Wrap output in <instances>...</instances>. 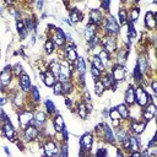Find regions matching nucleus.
Returning <instances> with one entry per match:
<instances>
[{
	"label": "nucleus",
	"instance_id": "f257e3e1",
	"mask_svg": "<svg viewBox=\"0 0 157 157\" xmlns=\"http://www.w3.org/2000/svg\"><path fill=\"white\" fill-rule=\"evenodd\" d=\"M104 27H105V31L109 33V34H115L119 32V25L118 22L114 20L113 16H108L105 20H104Z\"/></svg>",
	"mask_w": 157,
	"mask_h": 157
},
{
	"label": "nucleus",
	"instance_id": "f03ea898",
	"mask_svg": "<svg viewBox=\"0 0 157 157\" xmlns=\"http://www.w3.org/2000/svg\"><path fill=\"white\" fill-rule=\"evenodd\" d=\"M148 101H150L148 93H146L142 88L139 87V88L135 91V102H137V104H139L140 107H145Z\"/></svg>",
	"mask_w": 157,
	"mask_h": 157
},
{
	"label": "nucleus",
	"instance_id": "7ed1b4c3",
	"mask_svg": "<svg viewBox=\"0 0 157 157\" xmlns=\"http://www.w3.org/2000/svg\"><path fill=\"white\" fill-rule=\"evenodd\" d=\"M103 44H104V52L107 54H110V53H114L115 49H117V42L114 39L113 36H108L104 38L103 40Z\"/></svg>",
	"mask_w": 157,
	"mask_h": 157
},
{
	"label": "nucleus",
	"instance_id": "20e7f679",
	"mask_svg": "<svg viewBox=\"0 0 157 157\" xmlns=\"http://www.w3.org/2000/svg\"><path fill=\"white\" fill-rule=\"evenodd\" d=\"M70 67L67 66V63H63L60 65V74H59V78L61 82H69V78H70Z\"/></svg>",
	"mask_w": 157,
	"mask_h": 157
},
{
	"label": "nucleus",
	"instance_id": "39448f33",
	"mask_svg": "<svg viewBox=\"0 0 157 157\" xmlns=\"http://www.w3.org/2000/svg\"><path fill=\"white\" fill-rule=\"evenodd\" d=\"M11 81V66H6L0 74V82L2 86H7Z\"/></svg>",
	"mask_w": 157,
	"mask_h": 157
},
{
	"label": "nucleus",
	"instance_id": "423d86ee",
	"mask_svg": "<svg viewBox=\"0 0 157 157\" xmlns=\"http://www.w3.org/2000/svg\"><path fill=\"white\" fill-rule=\"evenodd\" d=\"M125 78V69L123 67V65H118L114 67L113 70V80L114 81H123Z\"/></svg>",
	"mask_w": 157,
	"mask_h": 157
},
{
	"label": "nucleus",
	"instance_id": "0eeeda50",
	"mask_svg": "<svg viewBox=\"0 0 157 157\" xmlns=\"http://www.w3.org/2000/svg\"><path fill=\"white\" fill-rule=\"evenodd\" d=\"M32 119H33V114H32L31 112H22V113L18 115V121H20V124H21L22 126H26V125L31 124Z\"/></svg>",
	"mask_w": 157,
	"mask_h": 157
},
{
	"label": "nucleus",
	"instance_id": "6e6552de",
	"mask_svg": "<svg viewBox=\"0 0 157 157\" xmlns=\"http://www.w3.org/2000/svg\"><path fill=\"white\" fill-rule=\"evenodd\" d=\"M44 152H45V156L47 157H54L58 153V148H56V146H55L54 142L49 141V142H47L44 145Z\"/></svg>",
	"mask_w": 157,
	"mask_h": 157
},
{
	"label": "nucleus",
	"instance_id": "1a4fd4ad",
	"mask_svg": "<svg viewBox=\"0 0 157 157\" xmlns=\"http://www.w3.org/2000/svg\"><path fill=\"white\" fill-rule=\"evenodd\" d=\"M65 58H66V61H69V63L76 61L77 53H76V49H75L74 45H70V47L66 48V50H65Z\"/></svg>",
	"mask_w": 157,
	"mask_h": 157
},
{
	"label": "nucleus",
	"instance_id": "9d476101",
	"mask_svg": "<svg viewBox=\"0 0 157 157\" xmlns=\"http://www.w3.org/2000/svg\"><path fill=\"white\" fill-rule=\"evenodd\" d=\"M80 144H81V150H90L91 146H92V136H91V134L86 132L81 137Z\"/></svg>",
	"mask_w": 157,
	"mask_h": 157
},
{
	"label": "nucleus",
	"instance_id": "9b49d317",
	"mask_svg": "<svg viewBox=\"0 0 157 157\" xmlns=\"http://www.w3.org/2000/svg\"><path fill=\"white\" fill-rule=\"evenodd\" d=\"M145 25L150 29H153L156 27V17H155V13L152 11H148L146 13V16H145Z\"/></svg>",
	"mask_w": 157,
	"mask_h": 157
},
{
	"label": "nucleus",
	"instance_id": "f8f14e48",
	"mask_svg": "<svg viewBox=\"0 0 157 157\" xmlns=\"http://www.w3.org/2000/svg\"><path fill=\"white\" fill-rule=\"evenodd\" d=\"M52 42L55 43V44H58L59 47H61V45L65 43V34H64V32H63L60 28H58V29L55 31V34H54Z\"/></svg>",
	"mask_w": 157,
	"mask_h": 157
},
{
	"label": "nucleus",
	"instance_id": "ddd939ff",
	"mask_svg": "<svg viewBox=\"0 0 157 157\" xmlns=\"http://www.w3.org/2000/svg\"><path fill=\"white\" fill-rule=\"evenodd\" d=\"M94 34H96V26L92 25V23L87 25L86 26V29H85V38H86V40L88 43L94 38Z\"/></svg>",
	"mask_w": 157,
	"mask_h": 157
},
{
	"label": "nucleus",
	"instance_id": "4468645a",
	"mask_svg": "<svg viewBox=\"0 0 157 157\" xmlns=\"http://www.w3.org/2000/svg\"><path fill=\"white\" fill-rule=\"evenodd\" d=\"M20 86H21V88L25 92H27V91L31 90V80H29V77L25 72L20 76Z\"/></svg>",
	"mask_w": 157,
	"mask_h": 157
},
{
	"label": "nucleus",
	"instance_id": "2eb2a0df",
	"mask_svg": "<svg viewBox=\"0 0 157 157\" xmlns=\"http://www.w3.org/2000/svg\"><path fill=\"white\" fill-rule=\"evenodd\" d=\"M6 120V123H5V125H4V128H2V131H4V135L9 139V140H12L13 139V136H15V130H13V128H12V125L9 123V120H7V118L5 119Z\"/></svg>",
	"mask_w": 157,
	"mask_h": 157
},
{
	"label": "nucleus",
	"instance_id": "dca6fc26",
	"mask_svg": "<svg viewBox=\"0 0 157 157\" xmlns=\"http://www.w3.org/2000/svg\"><path fill=\"white\" fill-rule=\"evenodd\" d=\"M38 136V130L34 126H28L25 130V137L27 141H32Z\"/></svg>",
	"mask_w": 157,
	"mask_h": 157
},
{
	"label": "nucleus",
	"instance_id": "f3484780",
	"mask_svg": "<svg viewBox=\"0 0 157 157\" xmlns=\"http://www.w3.org/2000/svg\"><path fill=\"white\" fill-rule=\"evenodd\" d=\"M90 20H91V23L94 25V26L97 23H99L102 21V15H101L99 10H92L90 12Z\"/></svg>",
	"mask_w": 157,
	"mask_h": 157
},
{
	"label": "nucleus",
	"instance_id": "a211bd4d",
	"mask_svg": "<svg viewBox=\"0 0 157 157\" xmlns=\"http://www.w3.org/2000/svg\"><path fill=\"white\" fill-rule=\"evenodd\" d=\"M125 102L128 104H132L135 102V90L130 86L125 92Z\"/></svg>",
	"mask_w": 157,
	"mask_h": 157
},
{
	"label": "nucleus",
	"instance_id": "6ab92c4d",
	"mask_svg": "<svg viewBox=\"0 0 157 157\" xmlns=\"http://www.w3.org/2000/svg\"><path fill=\"white\" fill-rule=\"evenodd\" d=\"M76 70H77V72L81 75V78L83 77V74H85V71H86V65H85V60L82 59V58H78V59H76Z\"/></svg>",
	"mask_w": 157,
	"mask_h": 157
},
{
	"label": "nucleus",
	"instance_id": "aec40b11",
	"mask_svg": "<svg viewBox=\"0 0 157 157\" xmlns=\"http://www.w3.org/2000/svg\"><path fill=\"white\" fill-rule=\"evenodd\" d=\"M42 78H43V81H44V83L47 86H54L55 85V77L53 76V74L50 71H48L44 75H42Z\"/></svg>",
	"mask_w": 157,
	"mask_h": 157
},
{
	"label": "nucleus",
	"instance_id": "412c9836",
	"mask_svg": "<svg viewBox=\"0 0 157 157\" xmlns=\"http://www.w3.org/2000/svg\"><path fill=\"white\" fill-rule=\"evenodd\" d=\"M139 147H140V140L139 137H135V136H130V142H129V148L134 152L139 151Z\"/></svg>",
	"mask_w": 157,
	"mask_h": 157
},
{
	"label": "nucleus",
	"instance_id": "4be33fe9",
	"mask_svg": "<svg viewBox=\"0 0 157 157\" xmlns=\"http://www.w3.org/2000/svg\"><path fill=\"white\" fill-rule=\"evenodd\" d=\"M54 128L56 131H63L65 129V125H64V120L61 118V115H56L55 119H54Z\"/></svg>",
	"mask_w": 157,
	"mask_h": 157
},
{
	"label": "nucleus",
	"instance_id": "5701e85b",
	"mask_svg": "<svg viewBox=\"0 0 157 157\" xmlns=\"http://www.w3.org/2000/svg\"><path fill=\"white\" fill-rule=\"evenodd\" d=\"M103 130H104V136H105V140L110 144H114V135L112 132V129L108 126V125H103Z\"/></svg>",
	"mask_w": 157,
	"mask_h": 157
},
{
	"label": "nucleus",
	"instance_id": "b1692460",
	"mask_svg": "<svg viewBox=\"0 0 157 157\" xmlns=\"http://www.w3.org/2000/svg\"><path fill=\"white\" fill-rule=\"evenodd\" d=\"M137 67L140 70V72H145L147 71V67H148V64H147V59L145 56H140L139 61H137Z\"/></svg>",
	"mask_w": 157,
	"mask_h": 157
},
{
	"label": "nucleus",
	"instance_id": "393cba45",
	"mask_svg": "<svg viewBox=\"0 0 157 157\" xmlns=\"http://www.w3.org/2000/svg\"><path fill=\"white\" fill-rule=\"evenodd\" d=\"M145 126H146L145 123H132L131 124V130L135 134H141L145 130Z\"/></svg>",
	"mask_w": 157,
	"mask_h": 157
},
{
	"label": "nucleus",
	"instance_id": "a878e982",
	"mask_svg": "<svg viewBox=\"0 0 157 157\" xmlns=\"http://www.w3.org/2000/svg\"><path fill=\"white\" fill-rule=\"evenodd\" d=\"M50 72L53 74L54 77H59V74H60V64L56 63V61L50 63Z\"/></svg>",
	"mask_w": 157,
	"mask_h": 157
},
{
	"label": "nucleus",
	"instance_id": "bb28decb",
	"mask_svg": "<svg viewBox=\"0 0 157 157\" xmlns=\"http://www.w3.org/2000/svg\"><path fill=\"white\" fill-rule=\"evenodd\" d=\"M113 81H114V80H113V77H112L110 75H105L101 82L103 83V86H104V87H113V90H114L115 85H114V82H113Z\"/></svg>",
	"mask_w": 157,
	"mask_h": 157
},
{
	"label": "nucleus",
	"instance_id": "cd10ccee",
	"mask_svg": "<svg viewBox=\"0 0 157 157\" xmlns=\"http://www.w3.org/2000/svg\"><path fill=\"white\" fill-rule=\"evenodd\" d=\"M117 110H118L120 118H123V119H128V117H129V112H128V108H126L125 104H120V105L117 108Z\"/></svg>",
	"mask_w": 157,
	"mask_h": 157
},
{
	"label": "nucleus",
	"instance_id": "c85d7f7f",
	"mask_svg": "<svg viewBox=\"0 0 157 157\" xmlns=\"http://www.w3.org/2000/svg\"><path fill=\"white\" fill-rule=\"evenodd\" d=\"M81 13L78 12V10H76V9H74L72 11H71V13H70V20H71V23H76V22H78V21H81Z\"/></svg>",
	"mask_w": 157,
	"mask_h": 157
},
{
	"label": "nucleus",
	"instance_id": "c756f323",
	"mask_svg": "<svg viewBox=\"0 0 157 157\" xmlns=\"http://www.w3.org/2000/svg\"><path fill=\"white\" fill-rule=\"evenodd\" d=\"M118 18H119V22L120 25H125L126 23V20H128V12L125 9H120L119 12H118Z\"/></svg>",
	"mask_w": 157,
	"mask_h": 157
},
{
	"label": "nucleus",
	"instance_id": "7c9ffc66",
	"mask_svg": "<svg viewBox=\"0 0 157 157\" xmlns=\"http://www.w3.org/2000/svg\"><path fill=\"white\" fill-rule=\"evenodd\" d=\"M92 66H94L98 71H103V70H104V66H103L101 59L98 58V55H94V58H93V60H92Z\"/></svg>",
	"mask_w": 157,
	"mask_h": 157
},
{
	"label": "nucleus",
	"instance_id": "2f4dec72",
	"mask_svg": "<svg viewBox=\"0 0 157 157\" xmlns=\"http://www.w3.org/2000/svg\"><path fill=\"white\" fill-rule=\"evenodd\" d=\"M77 113H78V115L82 119H86V117H87V108H86V104L85 103H80L77 105Z\"/></svg>",
	"mask_w": 157,
	"mask_h": 157
},
{
	"label": "nucleus",
	"instance_id": "473e14b6",
	"mask_svg": "<svg viewBox=\"0 0 157 157\" xmlns=\"http://www.w3.org/2000/svg\"><path fill=\"white\" fill-rule=\"evenodd\" d=\"M98 58L101 59V61H102L103 66L105 67V66L108 65V61H109V54H107L104 50H102V52L98 54Z\"/></svg>",
	"mask_w": 157,
	"mask_h": 157
},
{
	"label": "nucleus",
	"instance_id": "72a5a7b5",
	"mask_svg": "<svg viewBox=\"0 0 157 157\" xmlns=\"http://www.w3.org/2000/svg\"><path fill=\"white\" fill-rule=\"evenodd\" d=\"M17 29H18V33L21 34V38H25L26 34H27V31H26V28H25L23 22H21L20 20L17 21Z\"/></svg>",
	"mask_w": 157,
	"mask_h": 157
},
{
	"label": "nucleus",
	"instance_id": "f704fd0d",
	"mask_svg": "<svg viewBox=\"0 0 157 157\" xmlns=\"http://www.w3.org/2000/svg\"><path fill=\"white\" fill-rule=\"evenodd\" d=\"M103 91H104L103 83H102L101 81H96V83H94V92H96V94L101 96V94L103 93Z\"/></svg>",
	"mask_w": 157,
	"mask_h": 157
},
{
	"label": "nucleus",
	"instance_id": "c9c22d12",
	"mask_svg": "<svg viewBox=\"0 0 157 157\" xmlns=\"http://www.w3.org/2000/svg\"><path fill=\"white\" fill-rule=\"evenodd\" d=\"M139 15H140L139 9H132L131 12H130V23H134L139 18Z\"/></svg>",
	"mask_w": 157,
	"mask_h": 157
},
{
	"label": "nucleus",
	"instance_id": "e433bc0d",
	"mask_svg": "<svg viewBox=\"0 0 157 157\" xmlns=\"http://www.w3.org/2000/svg\"><path fill=\"white\" fill-rule=\"evenodd\" d=\"M33 119L43 124V123L45 121V119H47V117H45V114H44V113H42V112H37V113H36V114L33 115Z\"/></svg>",
	"mask_w": 157,
	"mask_h": 157
},
{
	"label": "nucleus",
	"instance_id": "4c0bfd02",
	"mask_svg": "<svg viewBox=\"0 0 157 157\" xmlns=\"http://www.w3.org/2000/svg\"><path fill=\"white\" fill-rule=\"evenodd\" d=\"M115 131H117V139L121 142V140L126 136V132H125V130H123L121 128H119V126H117V129H115Z\"/></svg>",
	"mask_w": 157,
	"mask_h": 157
},
{
	"label": "nucleus",
	"instance_id": "58836bf2",
	"mask_svg": "<svg viewBox=\"0 0 157 157\" xmlns=\"http://www.w3.org/2000/svg\"><path fill=\"white\" fill-rule=\"evenodd\" d=\"M53 48H54V43H53L52 40H47L45 44H44V49H45V52H47L48 54H50V53L53 52Z\"/></svg>",
	"mask_w": 157,
	"mask_h": 157
},
{
	"label": "nucleus",
	"instance_id": "ea45409f",
	"mask_svg": "<svg viewBox=\"0 0 157 157\" xmlns=\"http://www.w3.org/2000/svg\"><path fill=\"white\" fill-rule=\"evenodd\" d=\"M109 117L112 118V120H119V119H120V115H119V113H118V110H117L115 108H113V109L109 112Z\"/></svg>",
	"mask_w": 157,
	"mask_h": 157
},
{
	"label": "nucleus",
	"instance_id": "a19ab883",
	"mask_svg": "<svg viewBox=\"0 0 157 157\" xmlns=\"http://www.w3.org/2000/svg\"><path fill=\"white\" fill-rule=\"evenodd\" d=\"M126 34L131 38V39H134L135 38V36H136V33H135V28H134V26H132V23H129V29H128V32H126Z\"/></svg>",
	"mask_w": 157,
	"mask_h": 157
},
{
	"label": "nucleus",
	"instance_id": "79ce46f5",
	"mask_svg": "<svg viewBox=\"0 0 157 157\" xmlns=\"http://www.w3.org/2000/svg\"><path fill=\"white\" fill-rule=\"evenodd\" d=\"M54 93L55 94L63 93V85H61V82H55V85H54Z\"/></svg>",
	"mask_w": 157,
	"mask_h": 157
},
{
	"label": "nucleus",
	"instance_id": "37998d69",
	"mask_svg": "<svg viewBox=\"0 0 157 157\" xmlns=\"http://www.w3.org/2000/svg\"><path fill=\"white\" fill-rule=\"evenodd\" d=\"M32 96H33V99L36 102H39L40 101V96H39V92H38L37 87H32Z\"/></svg>",
	"mask_w": 157,
	"mask_h": 157
},
{
	"label": "nucleus",
	"instance_id": "c03bdc74",
	"mask_svg": "<svg viewBox=\"0 0 157 157\" xmlns=\"http://www.w3.org/2000/svg\"><path fill=\"white\" fill-rule=\"evenodd\" d=\"M61 85H63V93H69V92H71L72 86H71L69 82H63Z\"/></svg>",
	"mask_w": 157,
	"mask_h": 157
},
{
	"label": "nucleus",
	"instance_id": "a18cd8bd",
	"mask_svg": "<svg viewBox=\"0 0 157 157\" xmlns=\"http://www.w3.org/2000/svg\"><path fill=\"white\" fill-rule=\"evenodd\" d=\"M96 157H107V150L105 148H98L96 152Z\"/></svg>",
	"mask_w": 157,
	"mask_h": 157
},
{
	"label": "nucleus",
	"instance_id": "49530a36",
	"mask_svg": "<svg viewBox=\"0 0 157 157\" xmlns=\"http://www.w3.org/2000/svg\"><path fill=\"white\" fill-rule=\"evenodd\" d=\"M25 23H26V31H32L34 28V25H33V22H32L31 18H27Z\"/></svg>",
	"mask_w": 157,
	"mask_h": 157
},
{
	"label": "nucleus",
	"instance_id": "de8ad7c7",
	"mask_svg": "<svg viewBox=\"0 0 157 157\" xmlns=\"http://www.w3.org/2000/svg\"><path fill=\"white\" fill-rule=\"evenodd\" d=\"M45 105H47V109H48V112L49 113H53V112H55V108H54V104H53V102L52 101H47L45 102Z\"/></svg>",
	"mask_w": 157,
	"mask_h": 157
},
{
	"label": "nucleus",
	"instance_id": "09e8293b",
	"mask_svg": "<svg viewBox=\"0 0 157 157\" xmlns=\"http://www.w3.org/2000/svg\"><path fill=\"white\" fill-rule=\"evenodd\" d=\"M134 77H135L136 81H140V80H141V72H140L137 65H136V67H135V70H134Z\"/></svg>",
	"mask_w": 157,
	"mask_h": 157
},
{
	"label": "nucleus",
	"instance_id": "8fccbe9b",
	"mask_svg": "<svg viewBox=\"0 0 157 157\" xmlns=\"http://www.w3.org/2000/svg\"><path fill=\"white\" fill-rule=\"evenodd\" d=\"M146 112H148V113H151V114H153V115H155V113H156V105L151 103L150 105H147V108H146Z\"/></svg>",
	"mask_w": 157,
	"mask_h": 157
},
{
	"label": "nucleus",
	"instance_id": "3c124183",
	"mask_svg": "<svg viewBox=\"0 0 157 157\" xmlns=\"http://www.w3.org/2000/svg\"><path fill=\"white\" fill-rule=\"evenodd\" d=\"M91 71H92V75H93V77H94V78H99V76H101V71H98L94 66H92Z\"/></svg>",
	"mask_w": 157,
	"mask_h": 157
},
{
	"label": "nucleus",
	"instance_id": "603ef678",
	"mask_svg": "<svg viewBox=\"0 0 157 157\" xmlns=\"http://www.w3.org/2000/svg\"><path fill=\"white\" fill-rule=\"evenodd\" d=\"M153 117H155L153 114H151V113H148V112H146V110H145V113H144V118H145L147 121H148V120H151Z\"/></svg>",
	"mask_w": 157,
	"mask_h": 157
},
{
	"label": "nucleus",
	"instance_id": "864d4df0",
	"mask_svg": "<svg viewBox=\"0 0 157 157\" xmlns=\"http://www.w3.org/2000/svg\"><path fill=\"white\" fill-rule=\"evenodd\" d=\"M151 88H152V91L156 93L157 92V82L156 81H152V83H151Z\"/></svg>",
	"mask_w": 157,
	"mask_h": 157
},
{
	"label": "nucleus",
	"instance_id": "5fc2aeb1",
	"mask_svg": "<svg viewBox=\"0 0 157 157\" xmlns=\"http://www.w3.org/2000/svg\"><path fill=\"white\" fill-rule=\"evenodd\" d=\"M109 5H110V2H109L108 0H107V1H103V2H102V7H103V9H105V10H108Z\"/></svg>",
	"mask_w": 157,
	"mask_h": 157
},
{
	"label": "nucleus",
	"instance_id": "6e6d98bb",
	"mask_svg": "<svg viewBox=\"0 0 157 157\" xmlns=\"http://www.w3.org/2000/svg\"><path fill=\"white\" fill-rule=\"evenodd\" d=\"M21 65L20 64H17L16 66H15V72H16V75H20V72H21Z\"/></svg>",
	"mask_w": 157,
	"mask_h": 157
},
{
	"label": "nucleus",
	"instance_id": "4d7b16f0",
	"mask_svg": "<svg viewBox=\"0 0 157 157\" xmlns=\"http://www.w3.org/2000/svg\"><path fill=\"white\" fill-rule=\"evenodd\" d=\"M2 119H6V115L4 114V112H2V109L0 108V124L2 123Z\"/></svg>",
	"mask_w": 157,
	"mask_h": 157
},
{
	"label": "nucleus",
	"instance_id": "13d9d810",
	"mask_svg": "<svg viewBox=\"0 0 157 157\" xmlns=\"http://www.w3.org/2000/svg\"><path fill=\"white\" fill-rule=\"evenodd\" d=\"M131 157H141V153H140L139 151H136V152H132V153H131Z\"/></svg>",
	"mask_w": 157,
	"mask_h": 157
},
{
	"label": "nucleus",
	"instance_id": "bf43d9fd",
	"mask_svg": "<svg viewBox=\"0 0 157 157\" xmlns=\"http://www.w3.org/2000/svg\"><path fill=\"white\" fill-rule=\"evenodd\" d=\"M155 142H156V140H155V139H152V140L148 142V147H153V146H155Z\"/></svg>",
	"mask_w": 157,
	"mask_h": 157
},
{
	"label": "nucleus",
	"instance_id": "052dcab7",
	"mask_svg": "<svg viewBox=\"0 0 157 157\" xmlns=\"http://www.w3.org/2000/svg\"><path fill=\"white\" fill-rule=\"evenodd\" d=\"M117 157H124V155H123V152H121L120 150L117 151Z\"/></svg>",
	"mask_w": 157,
	"mask_h": 157
},
{
	"label": "nucleus",
	"instance_id": "680f3d73",
	"mask_svg": "<svg viewBox=\"0 0 157 157\" xmlns=\"http://www.w3.org/2000/svg\"><path fill=\"white\" fill-rule=\"evenodd\" d=\"M6 103V99L5 98H0V105H4Z\"/></svg>",
	"mask_w": 157,
	"mask_h": 157
},
{
	"label": "nucleus",
	"instance_id": "e2e57ef3",
	"mask_svg": "<svg viewBox=\"0 0 157 157\" xmlns=\"http://www.w3.org/2000/svg\"><path fill=\"white\" fill-rule=\"evenodd\" d=\"M63 132H64V139H65V140H67V131L64 129V130H63Z\"/></svg>",
	"mask_w": 157,
	"mask_h": 157
},
{
	"label": "nucleus",
	"instance_id": "0e129e2a",
	"mask_svg": "<svg viewBox=\"0 0 157 157\" xmlns=\"http://www.w3.org/2000/svg\"><path fill=\"white\" fill-rule=\"evenodd\" d=\"M142 157H151V156H150V153H148L147 151H145V152H144V155H142Z\"/></svg>",
	"mask_w": 157,
	"mask_h": 157
},
{
	"label": "nucleus",
	"instance_id": "69168bd1",
	"mask_svg": "<svg viewBox=\"0 0 157 157\" xmlns=\"http://www.w3.org/2000/svg\"><path fill=\"white\" fill-rule=\"evenodd\" d=\"M65 103H66V104H67L69 107L71 105V101H70V99H66V101H65Z\"/></svg>",
	"mask_w": 157,
	"mask_h": 157
},
{
	"label": "nucleus",
	"instance_id": "338daca9",
	"mask_svg": "<svg viewBox=\"0 0 157 157\" xmlns=\"http://www.w3.org/2000/svg\"><path fill=\"white\" fill-rule=\"evenodd\" d=\"M42 5H43V2H42V1H39V2H37V6H38V7H42Z\"/></svg>",
	"mask_w": 157,
	"mask_h": 157
}]
</instances>
